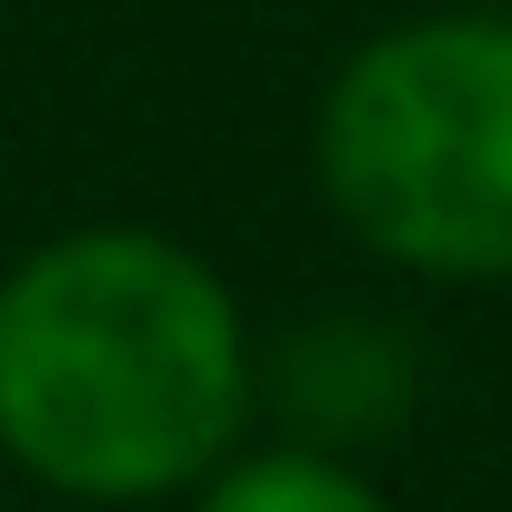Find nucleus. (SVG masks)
Wrapping results in <instances>:
<instances>
[{"mask_svg": "<svg viewBox=\"0 0 512 512\" xmlns=\"http://www.w3.org/2000/svg\"><path fill=\"white\" fill-rule=\"evenodd\" d=\"M432 392V342L392 302H322L262 332L251 352V432L332 452V462H382Z\"/></svg>", "mask_w": 512, "mask_h": 512, "instance_id": "3", "label": "nucleus"}, {"mask_svg": "<svg viewBox=\"0 0 512 512\" xmlns=\"http://www.w3.org/2000/svg\"><path fill=\"white\" fill-rule=\"evenodd\" d=\"M171 512H402L392 482L372 462H332V452H302V442H272L251 432L211 482H191Z\"/></svg>", "mask_w": 512, "mask_h": 512, "instance_id": "4", "label": "nucleus"}, {"mask_svg": "<svg viewBox=\"0 0 512 512\" xmlns=\"http://www.w3.org/2000/svg\"><path fill=\"white\" fill-rule=\"evenodd\" d=\"M332 231L412 292H512V11L362 31L312 101Z\"/></svg>", "mask_w": 512, "mask_h": 512, "instance_id": "2", "label": "nucleus"}, {"mask_svg": "<svg viewBox=\"0 0 512 512\" xmlns=\"http://www.w3.org/2000/svg\"><path fill=\"white\" fill-rule=\"evenodd\" d=\"M241 282L161 221H61L0 272V462L81 512H151L251 442Z\"/></svg>", "mask_w": 512, "mask_h": 512, "instance_id": "1", "label": "nucleus"}]
</instances>
